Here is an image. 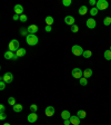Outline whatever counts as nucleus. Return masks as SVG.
Wrapping results in <instances>:
<instances>
[{
    "label": "nucleus",
    "instance_id": "nucleus-1",
    "mask_svg": "<svg viewBox=\"0 0 111 125\" xmlns=\"http://www.w3.org/2000/svg\"><path fill=\"white\" fill-rule=\"evenodd\" d=\"M26 41L29 46H36L38 44V41H39V39H38V37L36 36V35H30L29 34L26 37Z\"/></svg>",
    "mask_w": 111,
    "mask_h": 125
},
{
    "label": "nucleus",
    "instance_id": "nucleus-2",
    "mask_svg": "<svg viewBox=\"0 0 111 125\" xmlns=\"http://www.w3.org/2000/svg\"><path fill=\"white\" fill-rule=\"evenodd\" d=\"M18 49H20V47H19V41L17 39H12L10 43H9V50L12 51V53H17Z\"/></svg>",
    "mask_w": 111,
    "mask_h": 125
},
{
    "label": "nucleus",
    "instance_id": "nucleus-3",
    "mask_svg": "<svg viewBox=\"0 0 111 125\" xmlns=\"http://www.w3.org/2000/svg\"><path fill=\"white\" fill-rule=\"evenodd\" d=\"M71 51H72V54H73L74 56H82V55H83V51H85V50L82 49L81 46L74 45V46H72Z\"/></svg>",
    "mask_w": 111,
    "mask_h": 125
},
{
    "label": "nucleus",
    "instance_id": "nucleus-4",
    "mask_svg": "<svg viewBox=\"0 0 111 125\" xmlns=\"http://www.w3.org/2000/svg\"><path fill=\"white\" fill-rule=\"evenodd\" d=\"M95 7L98 8V10H106V9L109 7V2L107 0H98Z\"/></svg>",
    "mask_w": 111,
    "mask_h": 125
},
{
    "label": "nucleus",
    "instance_id": "nucleus-5",
    "mask_svg": "<svg viewBox=\"0 0 111 125\" xmlns=\"http://www.w3.org/2000/svg\"><path fill=\"white\" fill-rule=\"evenodd\" d=\"M0 80H3L6 84H10V83H12V80H13V74L12 73H6L3 76H1Z\"/></svg>",
    "mask_w": 111,
    "mask_h": 125
},
{
    "label": "nucleus",
    "instance_id": "nucleus-6",
    "mask_svg": "<svg viewBox=\"0 0 111 125\" xmlns=\"http://www.w3.org/2000/svg\"><path fill=\"white\" fill-rule=\"evenodd\" d=\"M71 74H72V76H73L74 78H77V79H80V78H82V76H83V72H82L80 68H73Z\"/></svg>",
    "mask_w": 111,
    "mask_h": 125
},
{
    "label": "nucleus",
    "instance_id": "nucleus-7",
    "mask_svg": "<svg viewBox=\"0 0 111 125\" xmlns=\"http://www.w3.org/2000/svg\"><path fill=\"white\" fill-rule=\"evenodd\" d=\"M45 113H46V116L51 117V116H53V115H55L56 109H55V107H53V106H48V107H46Z\"/></svg>",
    "mask_w": 111,
    "mask_h": 125
},
{
    "label": "nucleus",
    "instance_id": "nucleus-8",
    "mask_svg": "<svg viewBox=\"0 0 111 125\" xmlns=\"http://www.w3.org/2000/svg\"><path fill=\"white\" fill-rule=\"evenodd\" d=\"M27 30H28V34H30V35H36V32L39 30V28H38L37 25H30V26L27 28Z\"/></svg>",
    "mask_w": 111,
    "mask_h": 125
},
{
    "label": "nucleus",
    "instance_id": "nucleus-9",
    "mask_svg": "<svg viewBox=\"0 0 111 125\" xmlns=\"http://www.w3.org/2000/svg\"><path fill=\"white\" fill-rule=\"evenodd\" d=\"M95 26H97V22H95V20L93 18H89L87 20V27L88 28L93 29V28H95Z\"/></svg>",
    "mask_w": 111,
    "mask_h": 125
},
{
    "label": "nucleus",
    "instance_id": "nucleus-10",
    "mask_svg": "<svg viewBox=\"0 0 111 125\" xmlns=\"http://www.w3.org/2000/svg\"><path fill=\"white\" fill-rule=\"evenodd\" d=\"M38 120V115L36 114V113H30L29 115H28V122L29 123H34V122H37Z\"/></svg>",
    "mask_w": 111,
    "mask_h": 125
},
{
    "label": "nucleus",
    "instance_id": "nucleus-11",
    "mask_svg": "<svg viewBox=\"0 0 111 125\" xmlns=\"http://www.w3.org/2000/svg\"><path fill=\"white\" fill-rule=\"evenodd\" d=\"M74 21H76V19L72 16H67L66 18H64V22H66L67 25H69V26H73Z\"/></svg>",
    "mask_w": 111,
    "mask_h": 125
},
{
    "label": "nucleus",
    "instance_id": "nucleus-12",
    "mask_svg": "<svg viewBox=\"0 0 111 125\" xmlns=\"http://www.w3.org/2000/svg\"><path fill=\"white\" fill-rule=\"evenodd\" d=\"M13 10H15V13H17V15H20V16H21L22 12H24V7H22L21 5H16V6H15V8H13Z\"/></svg>",
    "mask_w": 111,
    "mask_h": 125
},
{
    "label": "nucleus",
    "instance_id": "nucleus-13",
    "mask_svg": "<svg viewBox=\"0 0 111 125\" xmlns=\"http://www.w3.org/2000/svg\"><path fill=\"white\" fill-rule=\"evenodd\" d=\"M70 117H71V114H70L69 111H62V112H61V118L63 121L70 120Z\"/></svg>",
    "mask_w": 111,
    "mask_h": 125
},
{
    "label": "nucleus",
    "instance_id": "nucleus-14",
    "mask_svg": "<svg viewBox=\"0 0 111 125\" xmlns=\"http://www.w3.org/2000/svg\"><path fill=\"white\" fill-rule=\"evenodd\" d=\"M70 122H71L72 125H79L80 124V118L77 116V115H73V116L71 115V117H70Z\"/></svg>",
    "mask_w": 111,
    "mask_h": 125
},
{
    "label": "nucleus",
    "instance_id": "nucleus-15",
    "mask_svg": "<svg viewBox=\"0 0 111 125\" xmlns=\"http://www.w3.org/2000/svg\"><path fill=\"white\" fill-rule=\"evenodd\" d=\"M91 76H92V69L91 68H87L86 70H83V77H86L88 79Z\"/></svg>",
    "mask_w": 111,
    "mask_h": 125
},
{
    "label": "nucleus",
    "instance_id": "nucleus-16",
    "mask_svg": "<svg viewBox=\"0 0 111 125\" xmlns=\"http://www.w3.org/2000/svg\"><path fill=\"white\" fill-rule=\"evenodd\" d=\"M88 11V8L87 6H81L79 8V10H78V12H79V15H81V16H83V15H86Z\"/></svg>",
    "mask_w": 111,
    "mask_h": 125
},
{
    "label": "nucleus",
    "instance_id": "nucleus-17",
    "mask_svg": "<svg viewBox=\"0 0 111 125\" xmlns=\"http://www.w3.org/2000/svg\"><path fill=\"white\" fill-rule=\"evenodd\" d=\"M13 55H15V53H12V51L8 50V51H6V53H5L3 57H5L6 59H12V58H13Z\"/></svg>",
    "mask_w": 111,
    "mask_h": 125
},
{
    "label": "nucleus",
    "instance_id": "nucleus-18",
    "mask_svg": "<svg viewBox=\"0 0 111 125\" xmlns=\"http://www.w3.org/2000/svg\"><path fill=\"white\" fill-rule=\"evenodd\" d=\"M26 49H24V48H20V49H18V50H17V56L18 57H24V55H26Z\"/></svg>",
    "mask_w": 111,
    "mask_h": 125
},
{
    "label": "nucleus",
    "instance_id": "nucleus-19",
    "mask_svg": "<svg viewBox=\"0 0 111 125\" xmlns=\"http://www.w3.org/2000/svg\"><path fill=\"white\" fill-rule=\"evenodd\" d=\"M22 109H24V107H22L21 104H16V105L13 106V111H15L16 113H20Z\"/></svg>",
    "mask_w": 111,
    "mask_h": 125
},
{
    "label": "nucleus",
    "instance_id": "nucleus-20",
    "mask_svg": "<svg viewBox=\"0 0 111 125\" xmlns=\"http://www.w3.org/2000/svg\"><path fill=\"white\" fill-rule=\"evenodd\" d=\"M77 116L79 117L80 120H82V118H86V116H87V113H86L85 111H82V109H80V111H78Z\"/></svg>",
    "mask_w": 111,
    "mask_h": 125
},
{
    "label": "nucleus",
    "instance_id": "nucleus-21",
    "mask_svg": "<svg viewBox=\"0 0 111 125\" xmlns=\"http://www.w3.org/2000/svg\"><path fill=\"white\" fill-rule=\"evenodd\" d=\"M53 18L51 16H47L46 17V24H47V26H52V24H53Z\"/></svg>",
    "mask_w": 111,
    "mask_h": 125
},
{
    "label": "nucleus",
    "instance_id": "nucleus-22",
    "mask_svg": "<svg viewBox=\"0 0 111 125\" xmlns=\"http://www.w3.org/2000/svg\"><path fill=\"white\" fill-rule=\"evenodd\" d=\"M98 8H97V7H92V8L90 9V15H91V16H97V15H98Z\"/></svg>",
    "mask_w": 111,
    "mask_h": 125
},
{
    "label": "nucleus",
    "instance_id": "nucleus-23",
    "mask_svg": "<svg viewBox=\"0 0 111 125\" xmlns=\"http://www.w3.org/2000/svg\"><path fill=\"white\" fill-rule=\"evenodd\" d=\"M82 56L85 57V58H90V57L92 56V51H91V50H85Z\"/></svg>",
    "mask_w": 111,
    "mask_h": 125
},
{
    "label": "nucleus",
    "instance_id": "nucleus-24",
    "mask_svg": "<svg viewBox=\"0 0 111 125\" xmlns=\"http://www.w3.org/2000/svg\"><path fill=\"white\" fill-rule=\"evenodd\" d=\"M104 58H106L107 60H111V51H110V49H108V50L104 51Z\"/></svg>",
    "mask_w": 111,
    "mask_h": 125
},
{
    "label": "nucleus",
    "instance_id": "nucleus-25",
    "mask_svg": "<svg viewBox=\"0 0 111 125\" xmlns=\"http://www.w3.org/2000/svg\"><path fill=\"white\" fill-rule=\"evenodd\" d=\"M103 24H104V26H109L111 24V17H106L103 19Z\"/></svg>",
    "mask_w": 111,
    "mask_h": 125
},
{
    "label": "nucleus",
    "instance_id": "nucleus-26",
    "mask_svg": "<svg viewBox=\"0 0 111 125\" xmlns=\"http://www.w3.org/2000/svg\"><path fill=\"white\" fill-rule=\"evenodd\" d=\"M79 82H80V85H82V86H86L88 84V80H87V78H86V77L80 78Z\"/></svg>",
    "mask_w": 111,
    "mask_h": 125
},
{
    "label": "nucleus",
    "instance_id": "nucleus-27",
    "mask_svg": "<svg viewBox=\"0 0 111 125\" xmlns=\"http://www.w3.org/2000/svg\"><path fill=\"white\" fill-rule=\"evenodd\" d=\"M8 103H9V105L15 106V105H16V98H15V97H9V98H8Z\"/></svg>",
    "mask_w": 111,
    "mask_h": 125
},
{
    "label": "nucleus",
    "instance_id": "nucleus-28",
    "mask_svg": "<svg viewBox=\"0 0 111 125\" xmlns=\"http://www.w3.org/2000/svg\"><path fill=\"white\" fill-rule=\"evenodd\" d=\"M30 109H31L32 113H36L37 112V109H38V106L36 105V104H32V105H30Z\"/></svg>",
    "mask_w": 111,
    "mask_h": 125
},
{
    "label": "nucleus",
    "instance_id": "nucleus-29",
    "mask_svg": "<svg viewBox=\"0 0 111 125\" xmlns=\"http://www.w3.org/2000/svg\"><path fill=\"white\" fill-rule=\"evenodd\" d=\"M71 0H63V1H62V5L64 6V7H69V6L71 5Z\"/></svg>",
    "mask_w": 111,
    "mask_h": 125
},
{
    "label": "nucleus",
    "instance_id": "nucleus-30",
    "mask_svg": "<svg viewBox=\"0 0 111 125\" xmlns=\"http://www.w3.org/2000/svg\"><path fill=\"white\" fill-rule=\"evenodd\" d=\"M71 31L72 32H78V31H79V27H78L77 25H73V26H71Z\"/></svg>",
    "mask_w": 111,
    "mask_h": 125
},
{
    "label": "nucleus",
    "instance_id": "nucleus-31",
    "mask_svg": "<svg viewBox=\"0 0 111 125\" xmlns=\"http://www.w3.org/2000/svg\"><path fill=\"white\" fill-rule=\"evenodd\" d=\"M20 34H21V36H28V30L27 29H24V28H22V29H20Z\"/></svg>",
    "mask_w": 111,
    "mask_h": 125
},
{
    "label": "nucleus",
    "instance_id": "nucleus-32",
    "mask_svg": "<svg viewBox=\"0 0 111 125\" xmlns=\"http://www.w3.org/2000/svg\"><path fill=\"white\" fill-rule=\"evenodd\" d=\"M6 87V83L3 80H0V91H3Z\"/></svg>",
    "mask_w": 111,
    "mask_h": 125
},
{
    "label": "nucleus",
    "instance_id": "nucleus-33",
    "mask_svg": "<svg viewBox=\"0 0 111 125\" xmlns=\"http://www.w3.org/2000/svg\"><path fill=\"white\" fill-rule=\"evenodd\" d=\"M27 19H28V17H27L26 15H21V16H20V21L26 22V21H27Z\"/></svg>",
    "mask_w": 111,
    "mask_h": 125
},
{
    "label": "nucleus",
    "instance_id": "nucleus-34",
    "mask_svg": "<svg viewBox=\"0 0 111 125\" xmlns=\"http://www.w3.org/2000/svg\"><path fill=\"white\" fill-rule=\"evenodd\" d=\"M13 20H15V21H17V20H20V16H19V15H17V13H15V16H13Z\"/></svg>",
    "mask_w": 111,
    "mask_h": 125
},
{
    "label": "nucleus",
    "instance_id": "nucleus-35",
    "mask_svg": "<svg viewBox=\"0 0 111 125\" xmlns=\"http://www.w3.org/2000/svg\"><path fill=\"white\" fill-rule=\"evenodd\" d=\"M6 117H7V115H6L5 112H1V113H0V118H1V120H5Z\"/></svg>",
    "mask_w": 111,
    "mask_h": 125
},
{
    "label": "nucleus",
    "instance_id": "nucleus-36",
    "mask_svg": "<svg viewBox=\"0 0 111 125\" xmlns=\"http://www.w3.org/2000/svg\"><path fill=\"white\" fill-rule=\"evenodd\" d=\"M70 124H71L70 120H66V121H63V125H70Z\"/></svg>",
    "mask_w": 111,
    "mask_h": 125
},
{
    "label": "nucleus",
    "instance_id": "nucleus-37",
    "mask_svg": "<svg viewBox=\"0 0 111 125\" xmlns=\"http://www.w3.org/2000/svg\"><path fill=\"white\" fill-rule=\"evenodd\" d=\"M46 31H47V32H50L51 31V26H46Z\"/></svg>",
    "mask_w": 111,
    "mask_h": 125
},
{
    "label": "nucleus",
    "instance_id": "nucleus-38",
    "mask_svg": "<svg viewBox=\"0 0 111 125\" xmlns=\"http://www.w3.org/2000/svg\"><path fill=\"white\" fill-rule=\"evenodd\" d=\"M89 3L91 6H95V5H97V2H95V0H90L89 1Z\"/></svg>",
    "mask_w": 111,
    "mask_h": 125
},
{
    "label": "nucleus",
    "instance_id": "nucleus-39",
    "mask_svg": "<svg viewBox=\"0 0 111 125\" xmlns=\"http://www.w3.org/2000/svg\"><path fill=\"white\" fill-rule=\"evenodd\" d=\"M5 105H3V104H1V105H0V109H1V112H5Z\"/></svg>",
    "mask_w": 111,
    "mask_h": 125
},
{
    "label": "nucleus",
    "instance_id": "nucleus-40",
    "mask_svg": "<svg viewBox=\"0 0 111 125\" xmlns=\"http://www.w3.org/2000/svg\"><path fill=\"white\" fill-rule=\"evenodd\" d=\"M19 57L17 56V54H15V55H13V58H12V60H17V59H18Z\"/></svg>",
    "mask_w": 111,
    "mask_h": 125
},
{
    "label": "nucleus",
    "instance_id": "nucleus-41",
    "mask_svg": "<svg viewBox=\"0 0 111 125\" xmlns=\"http://www.w3.org/2000/svg\"><path fill=\"white\" fill-rule=\"evenodd\" d=\"M3 125H10V124H9V123H5V124H3Z\"/></svg>",
    "mask_w": 111,
    "mask_h": 125
},
{
    "label": "nucleus",
    "instance_id": "nucleus-42",
    "mask_svg": "<svg viewBox=\"0 0 111 125\" xmlns=\"http://www.w3.org/2000/svg\"><path fill=\"white\" fill-rule=\"evenodd\" d=\"M110 51H111V46H110Z\"/></svg>",
    "mask_w": 111,
    "mask_h": 125
}]
</instances>
